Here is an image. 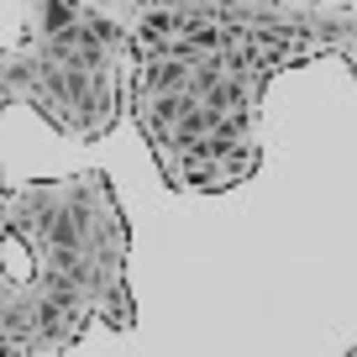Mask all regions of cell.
I'll return each mask as SVG.
<instances>
[{"label": "cell", "instance_id": "1", "mask_svg": "<svg viewBox=\"0 0 357 357\" xmlns=\"http://www.w3.org/2000/svg\"><path fill=\"white\" fill-rule=\"evenodd\" d=\"M74 22V11H68V6H47V26H68Z\"/></svg>", "mask_w": 357, "mask_h": 357}, {"label": "cell", "instance_id": "2", "mask_svg": "<svg viewBox=\"0 0 357 357\" xmlns=\"http://www.w3.org/2000/svg\"><path fill=\"white\" fill-rule=\"evenodd\" d=\"M178 74H184V68H178V63H163V68H153V84H158V79H163V89H168V79H178Z\"/></svg>", "mask_w": 357, "mask_h": 357}, {"label": "cell", "instance_id": "3", "mask_svg": "<svg viewBox=\"0 0 357 357\" xmlns=\"http://www.w3.org/2000/svg\"><path fill=\"white\" fill-rule=\"evenodd\" d=\"M0 357H11V347H6V342H0Z\"/></svg>", "mask_w": 357, "mask_h": 357}]
</instances>
